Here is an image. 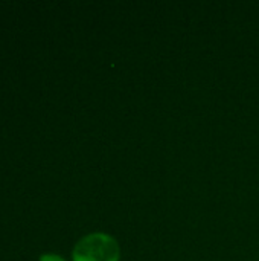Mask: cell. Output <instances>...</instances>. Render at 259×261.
I'll return each mask as SVG.
<instances>
[{"label": "cell", "mask_w": 259, "mask_h": 261, "mask_svg": "<svg viewBox=\"0 0 259 261\" xmlns=\"http://www.w3.org/2000/svg\"><path fill=\"white\" fill-rule=\"evenodd\" d=\"M73 261H119L121 248L116 239L104 232H93L82 237L73 248Z\"/></svg>", "instance_id": "6da1fadb"}, {"label": "cell", "mask_w": 259, "mask_h": 261, "mask_svg": "<svg viewBox=\"0 0 259 261\" xmlns=\"http://www.w3.org/2000/svg\"><path fill=\"white\" fill-rule=\"evenodd\" d=\"M40 261H66L58 254H43L40 257Z\"/></svg>", "instance_id": "7a4b0ae2"}]
</instances>
